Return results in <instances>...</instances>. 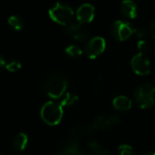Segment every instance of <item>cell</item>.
I'll return each instance as SVG.
<instances>
[{"mask_svg":"<svg viewBox=\"0 0 155 155\" xmlns=\"http://www.w3.org/2000/svg\"><path fill=\"white\" fill-rule=\"evenodd\" d=\"M67 88L68 81L66 80L65 77L58 74H55L48 77L42 84L43 91L49 98L54 100L62 98L63 95L66 93Z\"/></svg>","mask_w":155,"mask_h":155,"instance_id":"1","label":"cell"},{"mask_svg":"<svg viewBox=\"0 0 155 155\" xmlns=\"http://www.w3.org/2000/svg\"><path fill=\"white\" fill-rule=\"evenodd\" d=\"M42 120L49 126L58 125L63 117V107L60 103L50 101L46 102L40 110Z\"/></svg>","mask_w":155,"mask_h":155,"instance_id":"2","label":"cell"},{"mask_svg":"<svg viewBox=\"0 0 155 155\" xmlns=\"http://www.w3.org/2000/svg\"><path fill=\"white\" fill-rule=\"evenodd\" d=\"M136 104L141 109H149L155 105V86L150 83L140 85L134 93Z\"/></svg>","mask_w":155,"mask_h":155,"instance_id":"3","label":"cell"},{"mask_svg":"<svg viewBox=\"0 0 155 155\" xmlns=\"http://www.w3.org/2000/svg\"><path fill=\"white\" fill-rule=\"evenodd\" d=\"M48 16L54 22L65 27L70 22H72L74 11L72 8L68 5L58 2L49 8Z\"/></svg>","mask_w":155,"mask_h":155,"instance_id":"4","label":"cell"},{"mask_svg":"<svg viewBox=\"0 0 155 155\" xmlns=\"http://www.w3.org/2000/svg\"><path fill=\"white\" fill-rule=\"evenodd\" d=\"M134 32L132 26L123 20L115 21L110 28L111 36L118 41H125L130 38Z\"/></svg>","mask_w":155,"mask_h":155,"instance_id":"5","label":"cell"},{"mask_svg":"<svg viewBox=\"0 0 155 155\" xmlns=\"http://www.w3.org/2000/svg\"><path fill=\"white\" fill-rule=\"evenodd\" d=\"M106 48V41L101 37H94L91 38L85 45L84 52L86 56L94 59L101 56Z\"/></svg>","mask_w":155,"mask_h":155,"instance_id":"6","label":"cell"},{"mask_svg":"<svg viewBox=\"0 0 155 155\" xmlns=\"http://www.w3.org/2000/svg\"><path fill=\"white\" fill-rule=\"evenodd\" d=\"M130 65L132 70L139 76H146L150 72V62L144 54H136L131 58Z\"/></svg>","mask_w":155,"mask_h":155,"instance_id":"7","label":"cell"},{"mask_svg":"<svg viewBox=\"0 0 155 155\" xmlns=\"http://www.w3.org/2000/svg\"><path fill=\"white\" fill-rule=\"evenodd\" d=\"M120 117L117 115H101L98 116L92 122L91 127L96 130L109 129L120 123Z\"/></svg>","mask_w":155,"mask_h":155,"instance_id":"8","label":"cell"},{"mask_svg":"<svg viewBox=\"0 0 155 155\" xmlns=\"http://www.w3.org/2000/svg\"><path fill=\"white\" fill-rule=\"evenodd\" d=\"M95 17V8L91 4L85 3L79 7L76 12L77 21L81 24H88L91 23Z\"/></svg>","mask_w":155,"mask_h":155,"instance_id":"9","label":"cell"},{"mask_svg":"<svg viewBox=\"0 0 155 155\" xmlns=\"http://www.w3.org/2000/svg\"><path fill=\"white\" fill-rule=\"evenodd\" d=\"M120 12L124 18L132 19L138 16V7L133 0H122L120 5Z\"/></svg>","mask_w":155,"mask_h":155,"instance_id":"10","label":"cell"},{"mask_svg":"<svg viewBox=\"0 0 155 155\" xmlns=\"http://www.w3.org/2000/svg\"><path fill=\"white\" fill-rule=\"evenodd\" d=\"M112 105H113V108L119 111H127L131 108L132 102L129 97L120 95L113 99Z\"/></svg>","mask_w":155,"mask_h":155,"instance_id":"11","label":"cell"},{"mask_svg":"<svg viewBox=\"0 0 155 155\" xmlns=\"http://www.w3.org/2000/svg\"><path fill=\"white\" fill-rule=\"evenodd\" d=\"M28 143V136L24 132H19L13 138L12 144L16 150H23L26 149Z\"/></svg>","mask_w":155,"mask_h":155,"instance_id":"12","label":"cell"},{"mask_svg":"<svg viewBox=\"0 0 155 155\" xmlns=\"http://www.w3.org/2000/svg\"><path fill=\"white\" fill-rule=\"evenodd\" d=\"M79 102V97L73 92H66L60 101V105L63 108H72Z\"/></svg>","mask_w":155,"mask_h":155,"instance_id":"13","label":"cell"},{"mask_svg":"<svg viewBox=\"0 0 155 155\" xmlns=\"http://www.w3.org/2000/svg\"><path fill=\"white\" fill-rule=\"evenodd\" d=\"M8 23L10 26V28H12L14 30H21V29H23V28L25 26V22H24L23 18L17 15H13V16L9 17L8 19Z\"/></svg>","mask_w":155,"mask_h":155,"instance_id":"14","label":"cell"},{"mask_svg":"<svg viewBox=\"0 0 155 155\" xmlns=\"http://www.w3.org/2000/svg\"><path fill=\"white\" fill-rule=\"evenodd\" d=\"M58 155H81L80 147L76 142L68 143L64 150Z\"/></svg>","mask_w":155,"mask_h":155,"instance_id":"15","label":"cell"},{"mask_svg":"<svg viewBox=\"0 0 155 155\" xmlns=\"http://www.w3.org/2000/svg\"><path fill=\"white\" fill-rule=\"evenodd\" d=\"M65 53L70 58H79L82 55L83 51L81 47L75 44H70L65 48Z\"/></svg>","mask_w":155,"mask_h":155,"instance_id":"16","label":"cell"},{"mask_svg":"<svg viewBox=\"0 0 155 155\" xmlns=\"http://www.w3.org/2000/svg\"><path fill=\"white\" fill-rule=\"evenodd\" d=\"M81 29V24L78 21H72L64 27V32L70 35L71 37Z\"/></svg>","mask_w":155,"mask_h":155,"instance_id":"17","label":"cell"},{"mask_svg":"<svg viewBox=\"0 0 155 155\" xmlns=\"http://www.w3.org/2000/svg\"><path fill=\"white\" fill-rule=\"evenodd\" d=\"M118 151H119V155H136L134 149L129 144L120 145Z\"/></svg>","mask_w":155,"mask_h":155,"instance_id":"18","label":"cell"},{"mask_svg":"<svg viewBox=\"0 0 155 155\" xmlns=\"http://www.w3.org/2000/svg\"><path fill=\"white\" fill-rule=\"evenodd\" d=\"M6 68L9 72H16V71H18V70H19L21 68V63L17 59H12V60H10L9 62L7 63Z\"/></svg>","mask_w":155,"mask_h":155,"instance_id":"19","label":"cell"},{"mask_svg":"<svg viewBox=\"0 0 155 155\" xmlns=\"http://www.w3.org/2000/svg\"><path fill=\"white\" fill-rule=\"evenodd\" d=\"M72 38L75 39V40H77V41H79V42H83V41H85L87 38H88V33L84 30V29H81V30H79L77 33H75L73 36H72Z\"/></svg>","mask_w":155,"mask_h":155,"instance_id":"20","label":"cell"},{"mask_svg":"<svg viewBox=\"0 0 155 155\" xmlns=\"http://www.w3.org/2000/svg\"><path fill=\"white\" fill-rule=\"evenodd\" d=\"M149 48V45L147 43V41H145L144 39H140L137 42V49L139 51V53L144 54L145 52H147Z\"/></svg>","mask_w":155,"mask_h":155,"instance_id":"21","label":"cell"},{"mask_svg":"<svg viewBox=\"0 0 155 155\" xmlns=\"http://www.w3.org/2000/svg\"><path fill=\"white\" fill-rule=\"evenodd\" d=\"M133 34H134L135 37L138 38L139 40H140V39H142V38H144V36H145V30H144V28H140H140H134Z\"/></svg>","mask_w":155,"mask_h":155,"instance_id":"22","label":"cell"},{"mask_svg":"<svg viewBox=\"0 0 155 155\" xmlns=\"http://www.w3.org/2000/svg\"><path fill=\"white\" fill-rule=\"evenodd\" d=\"M150 32L152 38H155V19H153L150 25Z\"/></svg>","mask_w":155,"mask_h":155,"instance_id":"23","label":"cell"},{"mask_svg":"<svg viewBox=\"0 0 155 155\" xmlns=\"http://www.w3.org/2000/svg\"><path fill=\"white\" fill-rule=\"evenodd\" d=\"M6 65H7L6 59L4 58L3 56L0 55V71H2V70L6 68Z\"/></svg>","mask_w":155,"mask_h":155,"instance_id":"24","label":"cell"},{"mask_svg":"<svg viewBox=\"0 0 155 155\" xmlns=\"http://www.w3.org/2000/svg\"><path fill=\"white\" fill-rule=\"evenodd\" d=\"M143 155H155V152H151V153H145Z\"/></svg>","mask_w":155,"mask_h":155,"instance_id":"25","label":"cell"},{"mask_svg":"<svg viewBox=\"0 0 155 155\" xmlns=\"http://www.w3.org/2000/svg\"><path fill=\"white\" fill-rule=\"evenodd\" d=\"M0 155H1V153H0Z\"/></svg>","mask_w":155,"mask_h":155,"instance_id":"26","label":"cell"}]
</instances>
